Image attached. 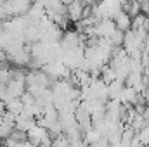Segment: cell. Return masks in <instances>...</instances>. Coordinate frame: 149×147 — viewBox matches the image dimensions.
<instances>
[{"label":"cell","mask_w":149,"mask_h":147,"mask_svg":"<svg viewBox=\"0 0 149 147\" xmlns=\"http://www.w3.org/2000/svg\"><path fill=\"white\" fill-rule=\"evenodd\" d=\"M61 2H63V3H66V5H68V3H71V2H73V0H61Z\"/></svg>","instance_id":"8992f818"},{"label":"cell","mask_w":149,"mask_h":147,"mask_svg":"<svg viewBox=\"0 0 149 147\" xmlns=\"http://www.w3.org/2000/svg\"><path fill=\"white\" fill-rule=\"evenodd\" d=\"M114 23H116V26H118V30H121V31H127V30H130L132 28V16L125 10V9H121L114 17Z\"/></svg>","instance_id":"7a4b0ae2"},{"label":"cell","mask_w":149,"mask_h":147,"mask_svg":"<svg viewBox=\"0 0 149 147\" xmlns=\"http://www.w3.org/2000/svg\"><path fill=\"white\" fill-rule=\"evenodd\" d=\"M83 10H85L83 0H73L71 3H68V17L71 19V23H76L83 17Z\"/></svg>","instance_id":"6da1fadb"},{"label":"cell","mask_w":149,"mask_h":147,"mask_svg":"<svg viewBox=\"0 0 149 147\" xmlns=\"http://www.w3.org/2000/svg\"><path fill=\"white\" fill-rule=\"evenodd\" d=\"M142 52H146V54H149V37H148V40L144 42V47H142Z\"/></svg>","instance_id":"5b68a950"},{"label":"cell","mask_w":149,"mask_h":147,"mask_svg":"<svg viewBox=\"0 0 149 147\" xmlns=\"http://www.w3.org/2000/svg\"><path fill=\"white\" fill-rule=\"evenodd\" d=\"M123 9H125L132 17H134V16H137V14H141V12H142V3H141V2H137V0H128V2L125 3V7H123Z\"/></svg>","instance_id":"277c9868"},{"label":"cell","mask_w":149,"mask_h":147,"mask_svg":"<svg viewBox=\"0 0 149 147\" xmlns=\"http://www.w3.org/2000/svg\"><path fill=\"white\" fill-rule=\"evenodd\" d=\"M23 109H24V102L21 101V97H12L9 102H5V111L12 112L16 116H19L23 112Z\"/></svg>","instance_id":"3957f363"}]
</instances>
